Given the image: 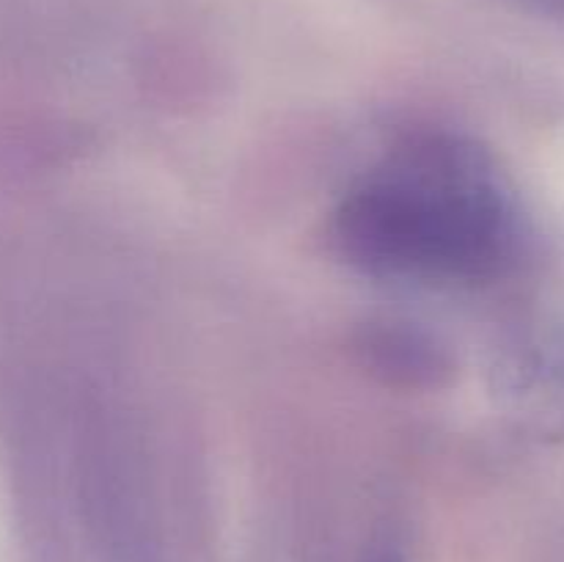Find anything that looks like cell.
Masks as SVG:
<instances>
[{
	"instance_id": "6da1fadb",
	"label": "cell",
	"mask_w": 564,
	"mask_h": 562,
	"mask_svg": "<svg viewBox=\"0 0 564 562\" xmlns=\"http://www.w3.org/2000/svg\"><path fill=\"white\" fill-rule=\"evenodd\" d=\"M336 237L364 270L424 284H477L527 251L516 191L474 143L408 141L341 204Z\"/></svg>"
},
{
	"instance_id": "7a4b0ae2",
	"label": "cell",
	"mask_w": 564,
	"mask_h": 562,
	"mask_svg": "<svg viewBox=\"0 0 564 562\" xmlns=\"http://www.w3.org/2000/svg\"><path fill=\"white\" fill-rule=\"evenodd\" d=\"M369 562H402V556H397V554H391V551H386V554H378V556H375V560H369Z\"/></svg>"
}]
</instances>
